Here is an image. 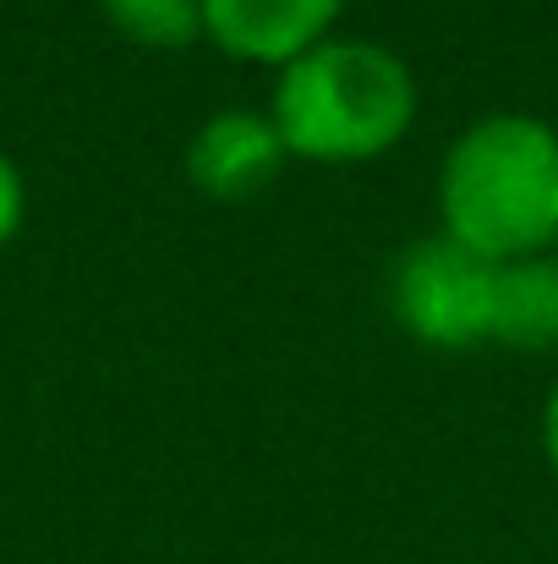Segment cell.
<instances>
[{
	"label": "cell",
	"instance_id": "obj_5",
	"mask_svg": "<svg viewBox=\"0 0 558 564\" xmlns=\"http://www.w3.org/2000/svg\"><path fill=\"white\" fill-rule=\"evenodd\" d=\"M346 0H203V28L219 50L241 61L285 66L329 39Z\"/></svg>",
	"mask_w": 558,
	"mask_h": 564
},
{
	"label": "cell",
	"instance_id": "obj_6",
	"mask_svg": "<svg viewBox=\"0 0 558 564\" xmlns=\"http://www.w3.org/2000/svg\"><path fill=\"white\" fill-rule=\"evenodd\" d=\"M493 340L521 346V351H554L558 346V258L532 252V258L499 263Z\"/></svg>",
	"mask_w": 558,
	"mask_h": 564
},
{
	"label": "cell",
	"instance_id": "obj_2",
	"mask_svg": "<svg viewBox=\"0 0 558 564\" xmlns=\"http://www.w3.org/2000/svg\"><path fill=\"white\" fill-rule=\"evenodd\" d=\"M416 116L411 66L372 39H324L280 66L274 127L291 154L357 165L389 154Z\"/></svg>",
	"mask_w": 558,
	"mask_h": 564
},
{
	"label": "cell",
	"instance_id": "obj_8",
	"mask_svg": "<svg viewBox=\"0 0 558 564\" xmlns=\"http://www.w3.org/2000/svg\"><path fill=\"white\" fill-rule=\"evenodd\" d=\"M22 203H28L22 176H17V165L0 154V241H11V236H17V225H22Z\"/></svg>",
	"mask_w": 558,
	"mask_h": 564
},
{
	"label": "cell",
	"instance_id": "obj_3",
	"mask_svg": "<svg viewBox=\"0 0 558 564\" xmlns=\"http://www.w3.org/2000/svg\"><path fill=\"white\" fill-rule=\"evenodd\" d=\"M493 258L471 252L455 236H422L389 269V307L411 340L460 351L493 340Z\"/></svg>",
	"mask_w": 558,
	"mask_h": 564
},
{
	"label": "cell",
	"instance_id": "obj_7",
	"mask_svg": "<svg viewBox=\"0 0 558 564\" xmlns=\"http://www.w3.org/2000/svg\"><path fill=\"white\" fill-rule=\"evenodd\" d=\"M99 6L110 28L154 50H182L203 33V0H99Z\"/></svg>",
	"mask_w": 558,
	"mask_h": 564
},
{
	"label": "cell",
	"instance_id": "obj_4",
	"mask_svg": "<svg viewBox=\"0 0 558 564\" xmlns=\"http://www.w3.org/2000/svg\"><path fill=\"white\" fill-rule=\"evenodd\" d=\"M285 160L291 149L274 116H252V110H219L186 143V176L208 197H252L285 171Z\"/></svg>",
	"mask_w": 558,
	"mask_h": 564
},
{
	"label": "cell",
	"instance_id": "obj_9",
	"mask_svg": "<svg viewBox=\"0 0 558 564\" xmlns=\"http://www.w3.org/2000/svg\"><path fill=\"white\" fill-rule=\"evenodd\" d=\"M543 449H548V460H554V471H558V383H554V394H548V411H543Z\"/></svg>",
	"mask_w": 558,
	"mask_h": 564
},
{
	"label": "cell",
	"instance_id": "obj_1",
	"mask_svg": "<svg viewBox=\"0 0 558 564\" xmlns=\"http://www.w3.org/2000/svg\"><path fill=\"white\" fill-rule=\"evenodd\" d=\"M444 236L510 263L558 241V132L537 116H482L438 171Z\"/></svg>",
	"mask_w": 558,
	"mask_h": 564
}]
</instances>
